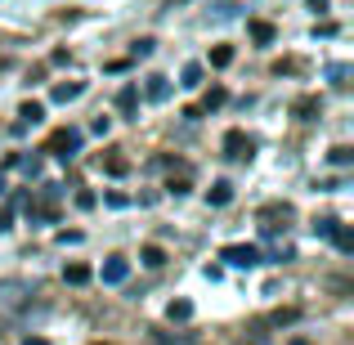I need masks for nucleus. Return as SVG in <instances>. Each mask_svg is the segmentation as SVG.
Segmentation results:
<instances>
[{
	"mask_svg": "<svg viewBox=\"0 0 354 345\" xmlns=\"http://www.w3.org/2000/svg\"><path fill=\"white\" fill-rule=\"evenodd\" d=\"M90 278H95V269H90V265H81V260L63 265V283H72V287H86Z\"/></svg>",
	"mask_w": 354,
	"mask_h": 345,
	"instance_id": "6e6552de",
	"label": "nucleus"
},
{
	"mask_svg": "<svg viewBox=\"0 0 354 345\" xmlns=\"http://www.w3.org/2000/svg\"><path fill=\"white\" fill-rule=\"evenodd\" d=\"M117 113H121V117H135V113H139V90H135V86H121V90H117Z\"/></svg>",
	"mask_w": 354,
	"mask_h": 345,
	"instance_id": "9b49d317",
	"label": "nucleus"
},
{
	"mask_svg": "<svg viewBox=\"0 0 354 345\" xmlns=\"http://www.w3.org/2000/svg\"><path fill=\"white\" fill-rule=\"evenodd\" d=\"M234 63V45H216L211 50V68H229Z\"/></svg>",
	"mask_w": 354,
	"mask_h": 345,
	"instance_id": "5701e85b",
	"label": "nucleus"
},
{
	"mask_svg": "<svg viewBox=\"0 0 354 345\" xmlns=\"http://www.w3.org/2000/svg\"><path fill=\"white\" fill-rule=\"evenodd\" d=\"M50 63H54V68H72V50H54Z\"/></svg>",
	"mask_w": 354,
	"mask_h": 345,
	"instance_id": "c756f323",
	"label": "nucleus"
},
{
	"mask_svg": "<svg viewBox=\"0 0 354 345\" xmlns=\"http://www.w3.org/2000/svg\"><path fill=\"white\" fill-rule=\"evenodd\" d=\"M202 72H207L202 63H184V72H180V86H184V90H198V86H202Z\"/></svg>",
	"mask_w": 354,
	"mask_h": 345,
	"instance_id": "a211bd4d",
	"label": "nucleus"
},
{
	"mask_svg": "<svg viewBox=\"0 0 354 345\" xmlns=\"http://www.w3.org/2000/svg\"><path fill=\"white\" fill-rule=\"evenodd\" d=\"M346 77H350L346 63H332V68H328V81H332V86H346Z\"/></svg>",
	"mask_w": 354,
	"mask_h": 345,
	"instance_id": "cd10ccee",
	"label": "nucleus"
},
{
	"mask_svg": "<svg viewBox=\"0 0 354 345\" xmlns=\"http://www.w3.org/2000/svg\"><path fill=\"white\" fill-rule=\"evenodd\" d=\"M229 202H234V184H229V180H216L207 189V207H229Z\"/></svg>",
	"mask_w": 354,
	"mask_h": 345,
	"instance_id": "1a4fd4ad",
	"label": "nucleus"
},
{
	"mask_svg": "<svg viewBox=\"0 0 354 345\" xmlns=\"http://www.w3.org/2000/svg\"><path fill=\"white\" fill-rule=\"evenodd\" d=\"M45 121V104H36V99H27L23 108H18V126H41Z\"/></svg>",
	"mask_w": 354,
	"mask_h": 345,
	"instance_id": "f8f14e48",
	"label": "nucleus"
},
{
	"mask_svg": "<svg viewBox=\"0 0 354 345\" xmlns=\"http://www.w3.org/2000/svg\"><path fill=\"white\" fill-rule=\"evenodd\" d=\"M220 260H229V265H238V269H251V265H260V247H251V242H234V247H225L220 251Z\"/></svg>",
	"mask_w": 354,
	"mask_h": 345,
	"instance_id": "20e7f679",
	"label": "nucleus"
},
{
	"mask_svg": "<svg viewBox=\"0 0 354 345\" xmlns=\"http://www.w3.org/2000/svg\"><path fill=\"white\" fill-rule=\"evenodd\" d=\"M77 148H81V130H77V126H63V130H54V135L45 139L41 153L63 157V162H68V157H77Z\"/></svg>",
	"mask_w": 354,
	"mask_h": 345,
	"instance_id": "f03ea898",
	"label": "nucleus"
},
{
	"mask_svg": "<svg viewBox=\"0 0 354 345\" xmlns=\"http://www.w3.org/2000/svg\"><path fill=\"white\" fill-rule=\"evenodd\" d=\"M166 5H184V0H166Z\"/></svg>",
	"mask_w": 354,
	"mask_h": 345,
	"instance_id": "4c0bfd02",
	"label": "nucleus"
},
{
	"mask_svg": "<svg viewBox=\"0 0 354 345\" xmlns=\"http://www.w3.org/2000/svg\"><path fill=\"white\" fill-rule=\"evenodd\" d=\"M9 68V54H0V72H5Z\"/></svg>",
	"mask_w": 354,
	"mask_h": 345,
	"instance_id": "e433bc0d",
	"label": "nucleus"
},
{
	"mask_svg": "<svg viewBox=\"0 0 354 345\" xmlns=\"http://www.w3.org/2000/svg\"><path fill=\"white\" fill-rule=\"evenodd\" d=\"M260 233H287V225L296 220V207L292 202H269V207H260Z\"/></svg>",
	"mask_w": 354,
	"mask_h": 345,
	"instance_id": "f257e3e1",
	"label": "nucleus"
},
{
	"mask_svg": "<svg viewBox=\"0 0 354 345\" xmlns=\"http://www.w3.org/2000/svg\"><path fill=\"white\" fill-rule=\"evenodd\" d=\"M301 72H305V59H296V54L274 63V77H301Z\"/></svg>",
	"mask_w": 354,
	"mask_h": 345,
	"instance_id": "6ab92c4d",
	"label": "nucleus"
},
{
	"mask_svg": "<svg viewBox=\"0 0 354 345\" xmlns=\"http://www.w3.org/2000/svg\"><path fill=\"white\" fill-rule=\"evenodd\" d=\"M95 202H99V198H95L90 189H81V193H77V207H81V211H95Z\"/></svg>",
	"mask_w": 354,
	"mask_h": 345,
	"instance_id": "7c9ffc66",
	"label": "nucleus"
},
{
	"mask_svg": "<svg viewBox=\"0 0 354 345\" xmlns=\"http://www.w3.org/2000/svg\"><path fill=\"white\" fill-rule=\"evenodd\" d=\"M9 229V207H0V233Z\"/></svg>",
	"mask_w": 354,
	"mask_h": 345,
	"instance_id": "72a5a7b5",
	"label": "nucleus"
},
{
	"mask_svg": "<svg viewBox=\"0 0 354 345\" xmlns=\"http://www.w3.org/2000/svg\"><path fill=\"white\" fill-rule=\"evenodd\" d=\"M225 104H229V90H225V86H211L207 95H202L198 108H202V113H216V108H225Z\"/></svg>",
	"mask_w": 354,
	"mask_h": 345,
	"instance_id": "2eb2a0df",
	"label": "nucleus"
},
{
	"mask_svg": "<svg viewBox=\"0 0 354 345\" xmlns=\"http://www.w3.org/2000/svg\"><path fill=\"white\" fill-rule=\"evenodd\" d=\"M225 157L229 162H251V157H256V139H251L247 130H229L225 135Z\"/></svg>",
	"mask_w": 354,
	"mask_h": 345,
	"instance_id": "7ed1b4c3",
	"label": "nucleus"
},
{
	"mask_svg": "<svg viewBox=\"0 0 354 345\" xmlns=\"http://www.w3.org/2000/svg\"><path fill=\"white\" fill-rule=\"evenodd\" d=\"M247 36H251V41H256V45H274V23H265V18H251V23H247Z\"/></svg>",
	"mask_w": 354,
	"mask_h": 345,
	"instance_id": "9d476101",
	"label": "nucleus"
},
{
	"mask_svg": "<svg viewBox=\"0 0 354 345\" xmlns=\"http://www.w3.org/2000/svg\"><path fill=\"white\" fill-rule=\"evenodd\" d=\"M337 229H341L337 216H319V220H314V238H332Z\"/></svg>",
	"mask_w": 354,
	"mask_h": 345,
	"instance_id": "4be33fe9",
	"label": "nucleus"
},
{
	"mask_svg": "<svg viewBox=\"0 0 354 345\" xmlns=\"http://www.w3.org/2000/svg\"><path fill=\"white\" fill-rule=\"evenodd\" d=\"M99 278H104L108 287H121V283L130 278V260H126V256H108L104 269H99Z\"/></svg>",
	"mask_w": 354,
	"mask_h": 345,
	"instance_id": "39448f33",
	"label": "nucleus"
},
{
	"mask_svg": "<svg viewBox=\"0 0 354 345\" xmlns=\"http://www.w3.org/2000/svg\"><path fill=\"white\" fill-rule=\"evenodd\" d=\"M166 319H171V323H189L193 319V305L189 301H171V305H166Z\"/></svg>",
	"mask_w": 354,
	"mask_h": 345,
	"instance_id": "aec40b11",
	"label": "nucleus"
},
{
	"mask_svg": "<svg viewBox=\"0 0 354 345\" xmlns=\"http://www.w3.org/2000/svg\"><path fill=\"white\" fill-rule=\"evenodd\" d=\"M166 95H171V81H166V77H148V86H144V99H148V104H162Z\"/></svg>",
	"mask_w": 354,
	"mask_h": 345,
	"instance_id": "4468645a",
	"label": "nucleus"
},
{
	"mask_svg": "<svg viewBox=\"0 0 354 345\" xmlns=\"http://www.w3.org/2000/svg\"><path fill=\"white\" fill-rule=\"evenodd\" d=\"M81 95H86V81H59V86L50 90V99H54V104H77Z\"/></svg>",
	"mask_w": 354,
	"mask_h": 345,
	"instance_id": "423d86ee",
	"label": "nucleus"
},
{
	"mask_svg": "<svg viewBox=\"0 0 354 345\" xmlns=\"http://www.w3.org/2000/svg\"><path fill=\"white\" fill-rule=\"evenodd\" d=\"M18 162H23V157H18ZM23 171H27V180H41V157H27Z\"/></svg>",
	"mask_w": 354,
	"mask_h": 345,
	"instance_id": "c85d7f7f",
	"label": "nucleus"
},
{
	"mask_svg": "<svg viewBox=\"0 0 354 345\" xmlns=\"http://www.w3.org/2000/svg\"><path fill=\"white\" fill-rule=\"evenodd\" d=\"M104 171H108V175H117V180H121V175H130V157L121 153V148H113V153L104 157Z\"/></svg>",
	"mask_w": 354,
	"mask_h": 345,
	"instance_id": "ddd939ff",
	"label": "nucleus"
},
{
	"mask_svg": "<svg viewBox=\"0 0 354 345\" xmlns=\"http://www.w3.org/2000/svg\"><path fill=\"white\" fill-rule=\"evenodd\" d=\"M23 345H50V341H45V337H27Z\"/></svg>",
	"mask_w": 354,
	"mask_h": 345,
	"instance_id": "c9c22d12",
	"label": "nucleus"
},
{
	"mask_svg": "<svg viewBox=\"0 0 354 345\" xmlns=\"http://www.w3.org/2000/svg\"><path fill=\"white\" fill-rule=\"evenodd\" d=\"M310 9H314V14H323V9H328V0H310Z\"/></svg>",
	"mask_w": 354,
	"mask_h": 345,
	"instance_id": "f704fd0d",
	"label": "nucleus"
},
{
	"mask_svg": "<svg viewBox=\"0 0 354 345\" xmlns=\"http://www.w3.org/2000/svg\"><path fill=\"white\" fill-rule=\"evenodd\" d=\"M328 157H332V166H350V162H354V148H350V144H337Z\"/></svg>",
	"mask_w": 354,
	"mask_h": 345,
	"instance_id": "a878e982",
	"label": "nucleus"
},
{
	"mask_svg": "<svg viewBox=\"0 0 354 345\" xmlns=\"http://www.w3.org/2000/svg\"><path fill=\"white\" fill-rule=\"evenodd\" d=\"M148 341H153V345H193V341H166V332H148Z\"/></svg>",
	"mask_w": 354,
	"mask_h": 345,
	"instance_id": "473e14b6",
	"label": "nucleus"
},
{
	"mask_svg": "<svg viewBox=\"0 0 354 345\" xmlns=\"http://www.w3.org/2000/svg\"><path fill=\"white\" fill-rule=\"evenodd\" d=\"M238 345H269V323L256 319V323L247 328V337H238Z\"/></svg>",
	"mask_w": 354,
	"mask_h": 345,
	"instance_id": "dca6fc26",
	"label": "nucleus"
},
{
	"mask_svg": "<svg viewBox=\"0 0 354 345\" xmlns=\"http://www.w3.org/2000/svg\"><path fill=\"white\" fill-rule=\"evenodd\" d=\"M189 189H193V184H189V175H171V180H166V193H175V198H184Z\"/></svg>",
	"mask_w": 354,
	"mask_h": 345,
	"instance_id": "bb28decb",
	"label": "nucleus"
},
{
	"mask_svg": "<svg viewBox=\"0 0 354 345\" xmlns=\"http://www.w3.org/2000/svg\"><path fill=\"white\" fill-rule=\"evenodd\" d=\"M153 50H157V41H153V36H139V41L130 45V59H148Z\"/></svg>",
	"mask_w": 354,
	"mask_h": 345,
	"instance_id": "b1692460",
	"label": "nucleus"
},
{
	"mask_svg": "<svg viewBox=\"0 0 354 345\" xmlns=\"http://www.w3.org/2000/svg\"><path fill=\"white\" fill-rule=\"evenodd\" d=\"M292 113L301 117V121H314V117L323 113V99H319V95H301V99L292 104Z\"/></svg>",
	"mask_w": 354,
	"mask_h": 345,
	"instance_id": "0eeeda50",
	"label": "nucleus"
},
{
	"mask_svg": "<svg viewBox=\"0 0 354 345\" xmlns=\"http://www.w3.org/2000/svg\"><path fill=\"white\" fill-rule=\"evenodd\" d=\"M296 319H301V310H296V305H292V310H274V314H269V328H287V323H296Z\"/></svg>",
	"mask_w": 354,
	"mask_h": 345,
	"instance_id": "412c9836",
	"label": "nucleus"
},
{
	"mask_svg": "<svg viewBox=\"0 0 354 345\" xmlns=\"http://www.w3.org/2000/svg\"><path fill=\"white\" fill-rule=\"evenodd\" d=\"M139 265H148V269H162V265H166V251L157 247V242H148V247L139 251Z\"/></svg>",
	"mask_w": 354,
	"mask_h": 345,
	"instance_id": "f3484780",
	"label": "nucleus"
},
{
	"mask_svg": "<svg viewBox=\"0 0 354 345\" xmlns=\"http://www.w3.org/2000/svg\"><path fill=\"white\" fill-rule=\"evenodd\" d=\"M104 202H108V207H117V211H121V207H130V198H126V193H117V189H113V193H104Z\"/></svg>",
	"mask_w": 354,
	"mask_h": 345,
	"instance_id": "2f4dec72",
	"label": "nucleus"
},
{
	"mask_svg": "<svg viewBox=\"0 0 354 345\" xmlns=\"http://www.w3.org/2000/svg\"><path fill=\"white\" fill-rule=\"evenodd\" d=\"M332 242H337V251H346V256H350V251H354V229L341 225L337 233H332Z\"/></svg>",
	"mask_w": 354,
	"mask_h": 345,
	"instance_id": "393cba45",
	"label": "nucleus"
}]
</instances>
